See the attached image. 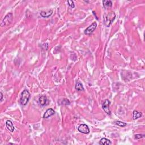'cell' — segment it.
<instances>
[{
	"label": "cell",
	"mask_w": 145,
	"mask_h": 145,
	"mask_svg": "<svg viewBox=\"0 0 145 145\" xmlns=\"http://www.w3.org/2000/svg\"><path fill=\"white\" fill-rule=\"evenodd\" d=\"M30 98V94L27 90H25L22 92L19 102L22 105H26Z\"/></svg>",
	"instance_id": "cell-1"
},
{
	"label": "cell",
	"mask_w": 145,
	"mask_h": 145,
	"mask_svg": "<svg viewBox=\"0 0 145 145\" xmlns=\"http://www.w3.org/2000/svg\"><path fill=\"white\" fill-rule=\"evenodd\" d=\"M116 18L115 13L114 12H110L104 16V23L107 27H109L112 22L115 20Z\"/></svg>",
	"instance_id": "cell-2"
},
{
	"label": "cell",
	"mask_w": 145,
	"mask_h": 145,
	"mask_svg": "<svg viewBox=\"0 0 145 145\" xmlns=\"http://www.w3.org/2000/svg\"><path fill=\"white\" fill-rule=\"evenodd\" d=\"M13 19V16L12 13H9L6 15L1 23V26L4 27L5 26H7L12 23Z\"/></svg>",
	"instance_id": "cell-3"
},
{
	"label": "cell",
	"mask_w": 145,
	"mask_h": 145,
	"mask_svg": "<svg viewBox=\"0 0 145 145\" xmlns=\"http://www.w3.org/2000/svg\"><path fill=\"white\" fill-rule=\"evenodd\" d=\"M96 27H97V24L96 22H94L92 24H91L89 27H88L86 30H85L84 33L85 35H90L94 32V31L96 30Z\"/></svg>",
	"instance_id": "cell-4"
},
{
	"label": "cell",
	"mask_w": 145,
	"mask_h": 145,
	"mask_svg": "<svg viewBox=\"0 0 145 145\" xmlns=\"http://www.w3.org/2000/svg\"><path fill=\"white\" fill-rule=\"evenodd\" d=\"M110 103H111L109 100L106 99L103 102L102 104L103 109L104 111V112H105L106 113L109 115H110L111 113L110 109H109V105H110Z\"/></svg>",
	"instance_id": "cell-5"
},
{
	"label": "cell",
	"mask_w": 145,
	"mask_h": 145,
	"mask_svg": "<svg viewBox=\"0 0 145 145\" xmlns=\"http://www.w3.org/2000/svg\"><path fill=\"white\" fill-rule=\"evenodd\" d=\"M78 131L80 132V133L83 134H87L90 133V129L88 128V125H87L86 124H81L78 128Z\"/></svg>",
	"instance_id": "cell-6"
},
{
	"label": "cell",
	"mask_w": 145,
	"mask_h": 145,
	"mask_svg": "<svg viewBox=\"0 0 145 145\" xmlns=\"http://www.w3.org/2000/svg\"><path fill=\"white\" fill-rule=\"evenodd\" d=\"M55 114V111L54 109L52 108L48 109L46 112L44 113V115H43V118L44 119H48L52 116L54 115Z\"/></svg>",
	"instance_id": "cell-7"
},
{
	"label": "cell",
	"mask_w": 145,
	"mask_h": 145,
	"mask_svg": "<svg viewBox=\"0 0 145 145\" xmlns=\"http://www.w3.org/2000/svg\"><path fill=\"white\" fill-rule=\"evenodd\" d=\"M38 102L40 105L45 106L47 105V104L48 103V100L46 96H41L39 98Z\"/></svg>",
	"instance_id": "cell-8"
},
{
	"label": "cell",
	"mask_w": 145,
	"mask_h": 145,
	"mask_svg": "<svg viewBox=\"0 0 145 145\" xmlns=\"http://www.w3.org/2000/svg\"><path fill=\"white\" fill-rule=\"evenodd\" d=\"M53 12V10H50L46 12L44 11H40V15L43 18H49L52 14Z\"/></svg>",
	"instance_id": "cell-9"
},
{
	"label": "cell",
	"mask_w": 145,
	"mask_h": 145,
	"mask_svg": "<svg viewBox=\"0 0 145 145\" xmlns=\"http://www.w3.org/2000/svg\"><path fill=\"white\" fill-rule=\"evenodd\" d=\"M6 128H7V129L9 130L10 132H13L14 130V126L13 122L11 121L10 120H7L6 122Z\"/></svg>",
	"instance_id": "cell-10"
},
{
	"label": "cell",
	"mask_w": 145,
	"mask_h": 145,
	"mask_svg": "<svg viewBox=\"0 0 145 145\" xmlns=\"http://www.w3.org/2000/svg\"><path fill=\"white\" fill-rule=\"evenodd\" d=\"M99 143L100 145H109L111 144V142L110 140L107 139V138H101L100 141Z\"/></svg>",
	"instance_id": "cell-11"
},
{
	"label": "cell",
	"mask_w": 145,
	"mask_h": 145,
	"mask_svg": "<svg viewBox=\"0 0 145 145\" xmlns=\"http://www.w3.org/2000/svg\"><path fill=\"white\" fill-rule=\"evenodd\" d=\"M133 119L134 120H136V119H137L138 118H139V117H141L142 116V113L140 112H138V111L135 110L133 111Z\"/></svg>",
	"instance_id": "cell-12"
},
{
	"label": "cell",
	"mask_w": 145,
	"mask_h": 145,
	"mask_svg": "<svg viewBox=\"0 0 145 145\" xmlns=\"http://www.w3.org/2000/svg\"><path fill=\"white\" fill-rule=\"evenodd\" d=\"M75 89L78 90V91H83V90H84V88H83V85H82V83H80V82L77 83V84L75 85Z\"/></svg>",
	"instance_id": "cell-13"
},
{
	"label": "cell",
	"mask_w": 145,
	"mask_h": 145,
	"mask_svg": "<svg viewBox=\"0 0 145 145\" xmlns=\"http://www.w3.org/2000/svg\"><path fill=\"white\" fill-rule=\"evenodd\" d=\"M103 4L105 7L112 6V2L111 1H103Z\"/></svg>",
	"instance_id": "cell-14"
},
{
	"label": "cell",
	"mask_w": 145,
	"mask_h": 145,
	"mask_svg": "<svg viewBox=\"0 0 145 145\" xmlns=\"http://www.w3.org/2000/svg\"><path fill=\"white\" fill-rule=\"evenodd\" d=\"M115 123L116 125H118L119 126L122 127V128H124V127L126 126L127 125L126 123H125V122H124L120 121H116Z\"/></svg>",
	"instance_id": "cell-15"
},
{
	"label": "cell",
	"mask_w": 145,
	"mask_h": 145,
	"mask_svg": "<svg viewBox=\"0 0 145 145\" xmlns=\"http://www.w3.org/2000/svg\"><path fill=\"white\" fill-rule=\"evenodd\" d=\"M67 4H68L69 6L71 7L72 8H74L75 7V5L74 3L72 0H69V1H67Z\"/></svg>",
	"instance_id": "cell-16"
},
{
	"label": "cell",
	"mask_w": 145,
	"mask_h": 145,
	"mask_svg": "<svg viewBox=\"0 0 145 145\" xmlns=\"http://www.w3.org/2000/svg\"><path fill=\"white\" fill-rule=\"evenodd\" d=\"M135 138L137 139H141V138H142L143 137H144V135L143 134H136L134 136Z\"/></svg>",
	"instance_id": "cell-17"
},
{
	"label": "cell",
	"mask_w": 145,
	"mask_h": 145,
	"mask_svg": "<svg viewBox=\"0 0 145 145\" xmlns=\"http://www.w3.org/2000/svg\"><path fill=\"white\" fill-rule=\"evenodd\" d=\"M62 104H64V105H69V104H70V102L69 101V100L68 99H64V100L62 101Z\"/></svg>",
	"instance_id": "cell-18"
},
{
	"label": "cell",
	"mask_w": 145,
	"mask_h": 145,
	"mask_svg": "<svg viewBox=\"0 0 145 145\" xmlns=\"http://www.w3.org/2000/svg\"><path fill=\"white\" fill-rule=\"evenodd\" d=\"M0 94H1V101H2V100H3V94H2V92H1Z\"/></svg>",
	"instance_id": "cell-19"
}]
</instances>
